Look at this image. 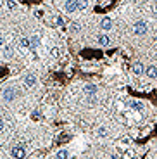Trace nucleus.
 <instances>
[{
    "mask_svg": "<svg viewBox=\"0 0 157 159\" xmlns=\"http://www.w3.org/2000/svg\"><path fill=\"white\" fill-rule=\"evenodd\" d=\"M11 154H12L14 159H24V156H26V145L19 143V145H16V147H12Z\"/></svg>",
    "mask_w": 157,
    "mask_h": 159,
    "instance_id": "nucleus-1",
    "label": "nucleus"
},
{
    "mask_svg": "<svg viewBox=\"0 0 157 159\" xmlns=\"http://www.w3.org/2000/svg\"><path fill=\"white\" fill-rule=\"evenodd\" d=\"M133 31H135V35H145L149 31V24L145 21H137L133 26Z\"/></svg>",
    "mask_w": 157,
    "mask_h": 159,
    "instance_id": "nucleus-2",
    "label": "nucleus"
},
{
    "mask_svg": "<svg viewBox=\"0 0 157 159\" xmlns=\"http://www.w3.org/2000/svg\"><path fill=\"white\" fill-rule=\"evenodd\" d=\"M4 99L7 100V102L14 100V99H16V90H14V88H5V90H4Z\"/></svg>",
    "mask_w": 157,
    "mask_h": 159,
    "instance_id": "nucleus-3",
    "label": "nucleus"
},
{
    "mask_svg": "<svg viewBox=\"0 0 157 159\" xmlns=\"http://www.w3.org/2000/svg\"><path fill=\"white\" fill-rule=\"evenodd\" d=\"M143 73H145L147 78H150V80L157 78V68H155V66H147L145 71H143Z\"/></svg>",
    "mask_w": 157,
    "mask_h": 159,
    "instance_id": "nucleus-4",
    "label": "nucleus"
},
{
    "mask_svg": "<svg viewBox=\"0 0 157 159\" xmlns=\"http://www.w3.org/2000/svg\"><path fill=\"white\" fill-rule=\"evenodd\" d=\"M24 85H26V87H35L36 85V76L35 75H26L24 76Z\"/></svg>",
    "mask_w": 157,
    "mask_h": 159,
    "instance_id": "nucleus-5",
    "label": "nucleus"
},
{
    "mask_svg": "<svg viewBox=\"0 0 157 159\" xmlns=\"http://www.w3.org/2000/svg\"><path fill=\"white\" fill-rule=\"evenodd\" d=\"M131 71H133L135 76H140L141 73L145 71V69H143V64H141V62H135V64H133V68H131Z\"/></svg>",
    "mask_w": 157,
    "mask_h": 159,
    "instance_id": "nucleus-6",
    "label": "nucleus"
},
{
    "mask_svg": "<svg viewBox=\"0 0 157 159\" xmlns=\"http://www.w3.org/2000/svg\"><path fill=\"white\" fill-rule=\"evenodd\" d=\"M97 42H98V45H102V47H107V45L110 43V38L107 35H98L97 36Z\"/></svg>",
    "mask_w": 157,
    "mask_h": 159,
    "instance_id": "nucleus-7",
    "label": "nucleus"
},
{
    "mask_svg": "<svg viewBox=\"0 0 157 159\" xmlns=\"http://www.w3.org/2000/svg\"><path fill=\"white\" fill-rule=\"evenodd\" d=\"M38 45H40V36L38 35L31 36V38H29V48H31V50H35Z\"/></svg>",
    "mask_w": 157,
    "mask_h": 159,
    "instance_id": "nucleus-8",
    "label": "nucleus"
},
{
    "mask_svg": "<svg viewBox=\"0 0 157 159\" xmlns=\"http://www.w3.org/2000/svg\"><path fill=\"white\" fill-rule=\"evenodd\" d=\"M100 28L105 30V31H107V30H110V28H112V21H110L109 17H104L102 23H100Z\"/></svg>",
    "mask_w": 157,
    "mask_h": 159,
    "instance_id": "nucleus-9",
    "label": "nucleus"
},
{
    "mask_svg": "<svg viewBox=\"0 0 157 159\" xmlns=\"http://www.w3.org/2000/svg\"><path fill=\"white\" fill-rule=\"evenodd\" d=\"M74 4H76V11H83V9H87L88 0H74Z\"/></svg>",
    "mask_w": 157,
    "mask_h": 159,
    "instance_id": "nucleus-10",
    "label": "nucleus"
},
{
    "mask_svg": "<svg viewBox=\"0 0 157 159\" xmlns=\"http://www.w3.org/2000/svg\"><path fill=\"white\" fill-rule=\"evenodd\" d=\"M85 92H87L88 95H95V92H97V85H93V83H88L87 87H85Z\"/></svg>",
    "mask_w": 157,
    "mask_h": 159,
    "instance_id": "nucleus-11",
    "label": "nucleus"
},
{
    "mask_svg": "<svg viewBox=\"0 0 157 159\" xmlns=\"http://www.w3.org/2000/svg\"><path fill=\"white\" fill-rule=\"evenodd\" d=\"M74 11H76L74 0H67V2H66V12H74Z\"/></svg>",
    "mask_w": 157,
    "mask_h": 159,
    "instance_id": "nucleus-12",
    "label": "nucleus"
},
{
    "mask_svg": "<svg viewBox=\"0 0 157 159\" xmlns=\"http://www.w3.org/2000/svg\"><path fill=\"white\" fill-rule=\"evenodd\" d=\"M57 159H69V152L66 151V149H61L59 152H57V156H55Z\"/></svg>",
    "mask_w": 157,
    "mask_h": 159,
    "instance_id": "nucleus-13",
    "label": "nucleus"
},
{
    "mask_svg": "<svg viewBox=\"0 0 157 159\" xmlns=\"http://www.w3.org/2000/svg\"><path fill=\"white\" fill-rule=\"evenodd\" d=\"M130 106H131V109H137V111H141V102H138V100H131L130 102Z\"/></svg>",
    "mask_w": 157,
    "mask_h": 159,
    "instance_id": "nucleus-14",
    "label": "nucleus"
},
{
    "mask_svg": "<svg viewBox=\"0 0 157 159\" xmlns=\"http://www.w3.org/2000/svg\"><path fill=\"white\" fill-rule=\"evenodd\" d=\"M21 45L26 48H29V38H21Z\"/></svg>",
    "mask_w": 157,
    "mask_h": 159,
    "instance_id": "nucleus-15",
    "label": "nucleus"
},
{
    "mask_svg": "<svg viewBox=\"0 0 157 159\" xmlns=\"http://www.w3.org/2000/svg\"><path fill=\"white\" fill-rule=\"evenodd\" d=\"M105 135H107L105 128H98V137H105Z\"/></svg>",
    "mask_w": 157,
    "mask_h": 159,
    "instance_id": "nucleus-16",
    "label": "nucleus"
},
{
    "mask_svg": "<svg viewBox=\"0 0 157 159\" xmlns=\"http://www.w3.org/2000/svg\"><path fill=\"white\" fill-rule=\"evenodd\" d=\"M7 7H9V9H14V7H16V2H12V0H7Z\"/></svg>",
    "mask_w": 157,
    "mask_h": 159,
    "instance_id": "nucleus-17",
    "label": "nucleus"
},
{
    "mask_svg": "<svg viewBox=\"0 0 157 159\" xmlns=\"http://www.w3.org/2000/svg\"><path fill=\"white\" fill-rule=\"evenodd\" d=\"M4 130V121H2V119H0V131Z\"/></svg>",
    "mask_w": 157,
    "mask_h": 159,
    "instance_id": "nucleus-18",
    "label": "nucleus"
},
{
    "mask_svg": "<svg viewBox=\"0 0 157 159\" xmlns=\"http://www.w3.org/2000/svg\"><path fill=\"white\" fill-rule=\"evenodd\" d=\"M2 43H4V40H2V38H0V47H2Z\"/></svg>",
    "mask_w": 157,
    "mask_h": 159,
    "instance_id": "nucleus-19",
    "label": "nucleus"
}]
</instances>
